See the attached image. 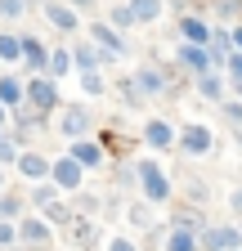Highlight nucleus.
<instances>
[{"label":"nucleus","instance_id":"f257e3e1","mask_svg":"<svg viewBox=\"0 0 242 251\" xmlns=\"http://www.w3.org/2000/svg\"><path fill=\"white\" fill-rule=\"evenodd\" d=\"M23 85H27V99H23V103L32 108V112L45 117V112L58 108V85H54L49 76H32V81H23Z\"/></svg>","mask_w":242,"mask_h":251},{"label":"nucleus","instance_id":"f03ea898","mask_svg":"<svg viewBox=\"0 0 242 251\" xmlns=\"http://www.w3.org/2000/svg\"><path fill=\"white\" fill-rule=\"evenodd\" d=\"M18 242L23 247H49V225L41 215H23L18 220Z\"/></svg>","mask_w":242,"mask_h":251},{"label":"nucleus","instance_id":"7ed1b4c3","mask_svg":"<svg viewBox=\"0 0 242 251\" xmlns=\"http://www.w3.org/2000/svg\"><path fill=\"white\" fill-rule=\"evenodd\" d=\"M49 184H54V188H68V193H72V188H81V166L72 162V157H58V162L49 166Z\"/></svg>","mask_w":242,"mask_h":251},{"label":"nucleus","instance_id":"20e7f679","mask_svg":"<svg viewBox=\"0 0 242 251\" xmlns=\"http://www.w3.org/2000/svg\"><path fill=\"white\" fill-rule=\"evenodd\" d=\"M14 166H18L23 179H32V184H45V179H49V162H45L41 152H18Z\"/></svg>","mask_w":242,"mask_h":251},{"label":"nucleus","instance_id":"39448f33","mask_svg":"<svg viewBox=\"0 0 242 251\" xmlns=\"http://www.w3.org/2000/svg\"><path fill=\"white\" fill-rule=\"evenodd\" d=\"M58 130H63L72 144L85 139V130H90V112H85V108H63V117H58Z\"/></svg>","mask_w":242,"mask_h":251},{"label":"nucleus","instance_id":"423d86ee","mask_svg":"<svg viewBox=\"0 0 242 251\" xmlns=\"http://www.w3.org/2000/svg\"><path fill=\"white\" fill-rule=\"evenodd\" d=\"M139 184H144V193L153 198V202H162V198L170 193V184H166V175H162V171H157L153 162H144V166H139Z\"/></svg>","mask_w":242,"mask_h":251},{"label":"nucleus","instance_id":"0eeeda50","mask_svg":"<svg viewBox=\"0 0 242 251\" xmlns=\"http://www.w3.org/2000/svg\"><path fill=\"white\" fill-rule=\"evenodd\" d=\"M23 63L32 68V76H45V63H49V50L36 41V36H23Z\"/></svg>","mask_w":242,"mask_h":251},{"label":"nucleus","instance_id":"6e6552de","mask_svg":"<svg viewBox=\"0 0 242 251\" xmlns=\"http://www.w3.org/2000/svg\"><path fill=\"white\" fill-rule=\"evenodd\" d=\"M23 99H27V85L18 76H0V108L14 112V108H23Z\"/></svg>","mask_w":242,"mask_h":251},{"label":"nucleus","instance_id":"1a4fd4ad","mask_svg":"<svg viewBox=\"0 0 242 251\" xmlns=\"http://www.w3.org/2000/svg\"><path fill=\"white\" fill-rule=\"evenodd\" d=\"M45 18L58 27V31H76L81 23H76V9H68L63 0H45Z\"/></svg>","mask_w":242,"mask_h":251},{"label":"nucleus","instance_id":"9d476101","mask_svg":"<svg viewBox=\"0 0 242 251\" xmlns=\"http://www.w3.org/2000/svg\"><path fill=\"white\" fill-rule=\"evenodd\" d=\"M68 157H72V162L85 171V166H99V162H103V148H99V144H85V139H76Z\"/></svg>","mask_w":242,"mask_h":251},{"label":"nucleus","instance_id":"9b49d317","mask_svg":"<svg viewBox=\"0 0 242 251\" xmlns=\"http://www.w3.org/2000/svg\"><path fill=\"white\" fill-rule=\"evenodd\" d=\"M90 36H95V50H99V54H121V36H117L112 27L95 23V27H90Z\"/></svg>","mask_w":242,"mask_h":251},{"label":"nucleus","instance_id":"f8f14e48","mask_svg":"<svg viewBox=\"0 0 242 251\" xmlns=\"http://www.w3.org/2000/svg\"><path fill=\"white\" fill-rule=\"evenodd\" d=\"M202 247H206V251H229V247H238V233H233V229H206Z\"/></svg>","mask_w":242,"mask_h":251},{"label":"nucleus","instance_id":"ddd939ff","mask_svg":"<svg viewBox=\"0 0 242 251\" xmlns=\"http://www.w3.org/2000/svg\"><path fill=\"white\" fill-rule=\"evenodd\" d=\"M0 63H23V36L0 31Z\"/></svg>","mask_w":242,"mask_h":251},{"label":"nucleus","instance_id":"4468645a","mask_svg":"<svg viewBox=\"0 0 242 251\" xmlns=\"http://www.w3.org/2000/svg\"><path fill=\"white\" fill-rule=\"evenodd\" d=\"M126 9H130V18H135V23H153V18L162 14V0H130Z\"/></svg>","mask_w":242,"mask_h":251},{"label":"nucleus","instance_id":"2eb2a0df","mask_svg":"<svg viewBox=\"0 0 242 251\" xmlns=\"http://www.w3.org/2000/svg\"><path fill=\"white\" fill-rule=\"evenodd\" d=\"M184 148L189 152H206L211 148V130H206V126H189V130H184Z\"/></svg>","mask_w":242,"mask_h":251},{"label":"nucleus","instance_id":"dca6fc26","mask_svg":"<svg viewBox=\"0 0 242 251\" xmlns=\"http://www.w3.org/2000/svg\"><path fill=\"white\" fill-rule=\"evenodd\" d=\"M99 58H103V54H99L95 45H76V50H72V63H76L81 72H95V68H99Z\"/></svg>","mask_w":242,"mask_h":251},{"label":"nucleus","instance_id":"f3484780","mask_svg":"<svg viewBox=\"0 0 242 251\" xmlns=\"http://www.w3.org/2000/svg\"><path fill=\"white\" fill-rule=\"evenodd\" d=\"M68 68H72V50H54V54H49V63H45V76L54 81V76H63Z\"/></svg>","mask_w":242,"mask_h":251},{"label":"nucleus","instance_id":"a211bd4d","mask_svg":"<svg viewBox=\"0 0 242 251\" xmlns=\"http://www.w3.org/2000/svg\"><path fill=\"white\" fill-rule=\"evenodd\" d=\"M144 139L153 144V148H166V144H170L175 135H170V126H166V121H148V130H144Z\"/></svg>","mask_w":242,"mask_h":251},{"label":"nucleus","instance_id":"6ab92c4d","mask_svg":"<svg viewBox=\"0 0 242 251\" xmlns=\"http://www.w3.org/2000/svg\"><path fill=\"white\" fill-rule=\"evenodd\" d=\"M68 229H72V242H76V247H95V225H85V220L72 215V225H68Z\"/></svg>","mask_w":242,"mask_h":251},{"label":"nucleus","instance_id":"aec40b11","mask_svg":"<svg viewBox=\"0 0 242 251\" xmlns=\"http://www.w3.org/2000/svg\"><path fill=\"white\" fill-rule=\"evenodd\" d=\"M18 152H23V148H18V139L0 130V166H14V162H18Z\"/></svg>","mask_w":242,"mask_h":251},{"label":"nucleus","instance_id":"412c9836","mask_svg":"<svg viewBox=\"0 0 242 251\" xmlns=\"http://www.w3.org/2000/svg\"><path fill=\"white\" fill-rule=\"evenodd\" d=\"M41 220H45L49 229H54V225H72V211H68L63 202H54V206H45V211H41Z\"/></svg>","mask_w":242,"mask_h":251},{"label":"nucleus","instance_id":"4be33fe9","mask_svg":"<svg viewBox=\"0 0 242 251\" xmlns=\"http://www.w3.org/2000/svg\"><path fill=\"white\" fill-rule=\"evenodd\" d=\"M179 58H184V63H189V68H193V72H202V76H206V68H211V58H206L202 50H193V45H189L184 54H179Z\"/></svg>","mask_w":242,"mask_h":251},{"label":"nucleus","instance_id":"5701e85b","mask_svg":"<svg viewBox=\"0 0 242 251\" xmlns=\"http://www.w3.org/2000/svg\"><path fill=\"white\" fill-rule=\"evenodd\" d=\"M179 27H184V36H189L193 45H202V41H206V23H197V18H184Z\"/></svg>","mask_w":242,"mask_h":251},{"label":"nucleus","instance_id":"b1692460","mask_svg":"<svg viewBox=\"0 0 242 251\" xmlns=\"http://www.w3.org/2000/svg\"><path fill=\"white\" fill-rule=\"evenodd\" d=\"M32 202H36L41 211H45V206H54V202H58V188H54V184H41L36 193H32Z\"/></svg>","mask_w":242,"mask_h":251},{"label":"nucleus","instance_id":"393cba45","mask_svg":"<svg viewBox=\"0 0 242 251\" xmlns=\"http://www.w3.org/2000/svg\"><path fill=\"white\" fill-rule=\"evenodd\" d=\"M193 247H197V242H193V233H189V229H175L166 251H193Z\"/></svg>","mask_w":242,"mask_h":251},{"label":"nucleus","instance_id":"a878e982","mask_svg":"<svg viewBox=\"0 0 242 251\" xmlns=\"http://www.w3.org/2000/svg\"><path fill=\"white\" fill-rule=\"evenodd\" d=\"M23 9H27V0H0V18H23Z\"/></svg>","mask_w":242,"mask_h":251},{"label":"nucleus","instance_id":"bb28decb","mask_svg":"<svg viewBox=\"0 0 242 251\" xmlns=\"http://www.w3.org/2000/svg\"><path fill=\"white\" fill-rule=\"evenodd\" d=\"M81 90H85V94H99V90H103V76H99V72H81Z\"/></svg>","mask_w":242,"mask_h":251},{"label":"nucleus","instance_id":"cd10ccee","mask_svg":"<svg viewBox=\"0 0 242 251\" xmlns=\"http://www.w3.org/2000/svg\"><path fill=\"white\" fill-rule=\"evenodd\" d=\"M18 242V225H9V220H0V247H14Z\"/></svg>","mask_w":242,"mask_h":251},{"label":"nucleus","instance_id":"c85d7f7f","mask_svg":"<svg viewBox=\"0 0 242 251\" xmlns=\"http://www.w3.org/2000/svg\"><path fill=\"white\" fill-rule=\"evenodd\" d=\"M135 90H162V76H157V72H139Z\"/></svg>","mask_w":242,"mask_h":251},{"label":"nucleus","instance_id":"c756f323","mask_svg":"<svg viewBox=\"0 0 242 251\" xmlns=\"http://www.w3.org/2000/svg\"><path fill=\"white\" fill-rule=\"evenodd\" d=\"M130 23H135V18H130L126 5H117V9H112V27H130Z\"/></svg>","mask_w":242,"mask_h":251},{"label":"nucleus","instance_id":"7c9ffc66","mask_svg":"<svg viewBox=\"0 0 242 251\" xmlns=\"http://www.w3.org/2000/svg\"><path fill=\"white\" fill-rule=\"evenodd\" d=\"M229 68H233V76L242 81V54H233V58H229Z\"/></svg>","mask_w":242,"mask_h":251},{"label":"nucleus","instance_id":"2f4dec72","mask_svg":"<svg viewBox=\"0 0 242 251\" xmlns=\"http://www.w3.org/2000/svg\"><path fill=\"white\" fill-rule=\"evenodd\" d=\"M63 5H68V9H90L95 0H63Z\"/></svg>","mask_w":242,"mask_h":251},{"label":"nucleus","instance_id":"473e14b6","mask_svg":"<svg viewBox=\"0 0 242 251\" xmlns=\"http://www.w3.org/2000/svg\"><path fill=\"white\" fill-rule=\"evenodd\" d=\"M216 5H220L224 14H233V9H238V0H216Z\"/></svg>","mask_w":242,"mask_h":251},{"label":"nucleus","instance_id":"72a5a7b5","mask_svg":"<svg viewBox=\"0 0 242 251\" xmlns=\"http://www.w3.org/2000/svg\"><path fill=\"white\" fill-rule=\"evenodd\" d=\"M112 251H135V242H112Z\"/></svg>","mask_w":242,"mask_h":251},{"label":"nucleus","instance_id":"f704fd0d","mask_svg":"<svg viewBox=\"0 0 242 251\" xmlns=\"http://www.w3.org/2000/svg\"><path fill=\"white\" fill-rule=\"evenodd\" d=\"M5 121H9V112H5V108H0V130H5Z\"/></svg>","mask_w":242,"mask_h":251},{"label":"nucleus","instance_id":"c9c22d12","mask_svg":"<svg viewBox=\"0 0 242 251\" xmlns=\"http://www.w3.org/2000/svg\"><path fill=\"white\" fill-rule=\"evenodd\" d=\"M0 184H5V171H0Z\"/></svg>","mask_w":242,"mask_h":251},{"label":"nucleus","instance_id":"e433bc0d","mask_svg":"<svg viewBox=\"0 0 242 251\" xmlns=\"http://www.w3.org/2000/svg\"><path fill=\"white\" fill-rule=\"evenodd\" d=\"M238 45H242V31H238Z\"/></svg>","mask_w":242,"mask_h":251}]
</instances>
